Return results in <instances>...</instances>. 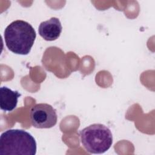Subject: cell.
I'll list each match as a JSON object with an SVG mask.
<instances>
[{
  "label": "cell",
  "mask_w": 155,
  "mask_h": 155,
  "mask_svg": "<svg viewBox=\"0 0 155 155\" xmlns=\"http://www.w3.org/2000/svg\"><path fill=\"white\" fill-rule=\"evenodd\" d=\"M4 37L10 51L17 54L27 55L34 44L36 33L28 22L16 20L5 28Z\"/></svg>",
  "instance_id": "6da1fadb"
},
{
  "label": "cell",
  "mask_w": 155,
  "mask_h": 155,
  "mask_svg": "<svg viewBox=\"0 0 155 155\" xmlns=\"http://www.w3.org/2000/svg\"><path fill=\"white\" fill-rule=\"evenodd\" d=\"M36 142L27 131L19 129H10L0 136V154L35 155Z\"/></svg>",
  "instance_id": "7a4b0ae2"
},
{
  "label": "cell",
  "mask_w": 155,
  "mask_h": 155,
  "mask_svg": "<svg viewBox=\"0 0 155 155\" xmlns=\"http://www.w3.org/2000/svg\"><path fill=\"white\" fill-rule=\"evenodd\" d=\"M81 143L91 154H103L108 150L113 143L111 130L101 124H94L81 130Z\"/></svg>",
  "instance_id": "3957f363"
},
{
  "label": "cell",
  "mask_w": 155,
  "mask_h": 155,
  "mask_svg": "<svg viewBox=\"0 0 155 155\" xmlns=\"http://www.w3.org/2000/svg\"><path fill=\"white\" fill-rule=\"evenodd\" d=\"M31 125L37 128H50L54 127L58 120L56 110L46 103L37 104L30 110Z\"/></svg>",
  "instance_id": "277c9868"
},
{
  "label": "cell",
  "mask_w": 155,
  "mask_h": 155,
  "mask_svg": "<svg viewBox=\"0 0 155 155\" xmlns=\"http://www.w3.org/2000/svg\"><path fill=\"white\" fill-rule=\"evenodd\" d=\"M62 30L61 23L56 17H52L48 20L42 22L38 28L39 35L47 41H53L58 39Z\"/></svg>",
  "instance_id": "5b68a950"
},
{
  "label": "cell",
  "mask_w": 155,
  "mask_h": 155,
  "mask_svg": "<svg viewBox=\"0 0 155 155\" xmlns=\"http://www.w3.org/2000/svg\"><path fill=\"white\" fill-rule=\"evenodd\" d=\"M21 96L18 91H13L7 87L0 88V107L5 111H12L17 106L18 98Z\"/></svg>",
  "instance_id": "8992f818"
}]
</instances>
